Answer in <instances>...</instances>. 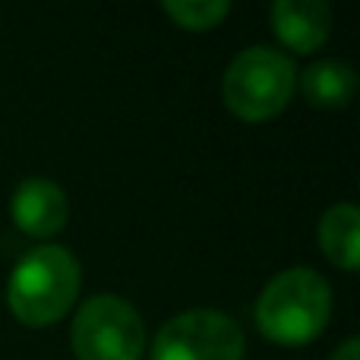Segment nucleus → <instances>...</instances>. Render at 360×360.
<instances>
[{
  "label": "nucleus",
  "mask_w": 360,
  "mask_h": 360,
  "mask_svg": "<svg viewBox=\"0 0 360 360\" xmlns=\"http://www.w3.org/2000/svg\"><path fill=\"white\" fill-rule=\"evenodd\" d=\"M79 285L82 272L76 256L67 247L44 243L16 262L6 285V304L19 323L41 329L67 316L79 297Z\"/></svg>",
  "instance_id": "obj_1"
},
{
  "label": "nucleus",
  "mask_w": 360,
  "mask_h": 360,
  "mask_svg": "<svg viewBox=\"0 0 360 360\" xmlns=\"http://www.w3.org/2000/svg\"><path fill=\"white\" fill-rule=\"evenodd\" d=\"M332 316V288L319 272L294 266L278 272L256 300V326L278 345H307Z\"/></svg>",
  "instance_id": "obj_2"
},
{
  "label": "nucleus",
  "mask_w": 360,
  "mask_h": 360,
  "mask_svg": "<svg viewBox=\"0 0 360 360\" xmlns=\"http://www.w3.org/2000/svg\"><path fill=\"white\" fill-rule=\"evenodd\" d=\"M297 89V67L291 57L269 44L240 51L224 70L221 95L234 117L259 124L281 114Z\"/></svg>",
  "instance_id": "obj_3"
},
{
  "label": "nucleus",
  "mask_w": 360,
  "mask_h": 360,
  "mask_svg": "<svg viewBox=\"0 0 360 360\" xmlns=\"http://www.w3.org/2000/svg\"><path fill=\"white\" fill-rule=\"evenodd\" d=\"M146 348V326L139 310L117 294L86 300L73 319L76 360H139Z\"/></svg>",
  "instance_id": "obj_4"
},
{
  "label": "nucleus",
  "mask_w": 360,
  "mask_h": 360,
  "mask_svg": "<svg viewBox=\"0 0 360 360\" xmlns=\"http://www.w3.org/2000/svg\"><path fill=\"white\" fill-rule=\"evenodd\" d=\"M152 360H243V332L218 310H186L158 329Z\"/></svg>",
  "instance_id": "obj_5"
},
{
  "label": "nucleus",
  "mask_w": 360,
  "mask_h": 360,
  "mask_svg": "<svg viewBox=\"0 0 360 360\" xmlns=\"http://www.w3.org/2000/svg\"><path fill=\"white\" fill-rule=\"evenodd\" d=\"M13 221L32 237H51L67 224L70 202L67 193L48 177H25L13 193Z\"/></svg>",
  "instance_id": "obj_6"
},
{
  "label": "nucleus",
  "mask_w": 360,
  "mask_h": 360,
  "mask_svg": "<svg viewBox=\"0 0 360 360\" xmlns=\"http://www.w3.org/2000/svg\"><path fill=\"white\" fill-rule=\"evenodd\" d=\"M272 29L297 54L323 48L332 32V10L323 0H275L272 4Z\"/></svg>",
  "instance_id": "obj_7"
},
{
  "label": "nucleus",
  "mask_w": 360,
  "mask_h": 360,
  "mask_svg": "<svg viewBox=\"0 0 360 360\" xmlns=\"http://www.w3.org/2000/svg\"><path fill=\"white\" fill-rule=\"evenodd\" d=\"M304 98L316 108H345L357 92V73L351 63L326 57L316 60L297 76Z\"/></svg>",
  "instance_id": "obj_8"
},
{
  "label": "nucleus",
  "mask_w": 360,
  "mask_h": 360,
  "mask_svg": "<svg viewBox=\"0 0 360 360\" xmlns=\"http://www.w3.org/2000/svg\"><path fill=\"white\" fill-rule=\"evenodd\" d=\"M360 212L354 202H335L319 218V247L345 272H354L360 262Z\"/></svg>",
  "instance_id": "obj_9"
},
{
  "label": "nucleus",
  "mask_w": 360,
  "mask_h": 360,
  "mask_svg": "<svg viewBox=\"0 0 360 360\" xmlns=\"http://www.w3.org/2000/svg\"><path fill=\"white\" fill-rule=\"evenodd\" d=\"M165 13L184 29L202 32L215 29L231 13V4L228 0H165Z\"/></svg>",
  "instance_id": "obj_10"
},
{
  "label": "nucleus",
  "mask_w": 360,
  "mask_h": 360,
  "mask_svg": "<svg viewBox=\"0 0 360 360\" xmlns=\"http://www.w3.org/2000/svg\"><path fill=\"white\" fill-rule=\"evenodd\" d=\"M332 360H360V342L357 338H348V342L332 354Z\"/></svg>",
  "instance_id": "obj_11"
}]
</instances>
